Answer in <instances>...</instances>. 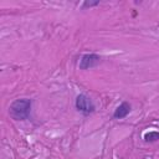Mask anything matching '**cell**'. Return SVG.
<instances>
[{"mask_svg": "<svg viewBox=\"0 0 159 159\" xmlns=\"http://www.w3.org/2000/svg\"><path fill=\"white\" fill-rule=\"evenodd\" d=\"M75 107L83 116H89V114H92L96 111V104L84 93H80L76 97V99H75Z\"/></svg>", "mask_w": 159, "mask_h": 159, "instance_id": "7a4b0ae2", "label": "cell"}, {"mask_svg": "<svg viewBox=\"0 0 159 159\" xmlns=\"http://www.w3.org/2000/svg\"><path fill=\"white\" fill-rule=\"evenodd\" d=\"M97 5H99V1H84L83 4H82V7H93V6H97Z\"/></svg>", "mask_w": 159, "mask_h": 159, "instance_id": "8992f818", "label": "cell"}, {"mask_svg": "<svg viewBox=\"0 0 159 159\" xmlns=\"http://www.w3.org/2000/svg\"><path fill=\"white\" fill-rule=\"evenodd\" d=\"M31 109H32V99L17 98L10 103L9 114L15 120H26L31 116Z\"/></svg>", "mask_w": 159, "mask_h": 159, "instance_id": "6da1fadb", "label": "cell"}, {"mask_svg": "<svg viewBox=\"0 0 159 159\" xmlns=\"http://www.w3.org/2000/svg\"><path fill=\"white\" fill-rule=\"evenodd\" d=\"M130 111H132V106H130L127 101H124V102H122V103L114 109V112H113V118H116V119H123V118H125V117L130 113Z\"/></svg>", "mask_w": 159, "mask_h": 159, "instance_id": "277c9868", "label": "cell"}, {"mask_svg": "<svg viewBox=\"0 0 159 159\" xmlns=\"http://www.w3.org/2000/svg\"><path fill=\"white\" fill-rule=\"evenodd\" d=\"M144 140L145 142H157L159 140V132L157 130H150V132H147L144 134Z\"/></svg>", "mask_w": 159, "mask_h": 159, "instance_id": "5b68a950", "label": "cell"}, {"mask_svg": "<svg viewBox=\"0 0 159 159\" xmlns=\"http://www.w3.org/2000/svg\"><path fill=\"white\" fill-rule=\"evenodd\" d=\"M101 62V56L97 53H84L80 58V70H89L98 66Z\"/></svg>", "mask_w": 159, "mask_h": 159, "instance_id": "3957f363", "label": "cell"}]
</instances>
